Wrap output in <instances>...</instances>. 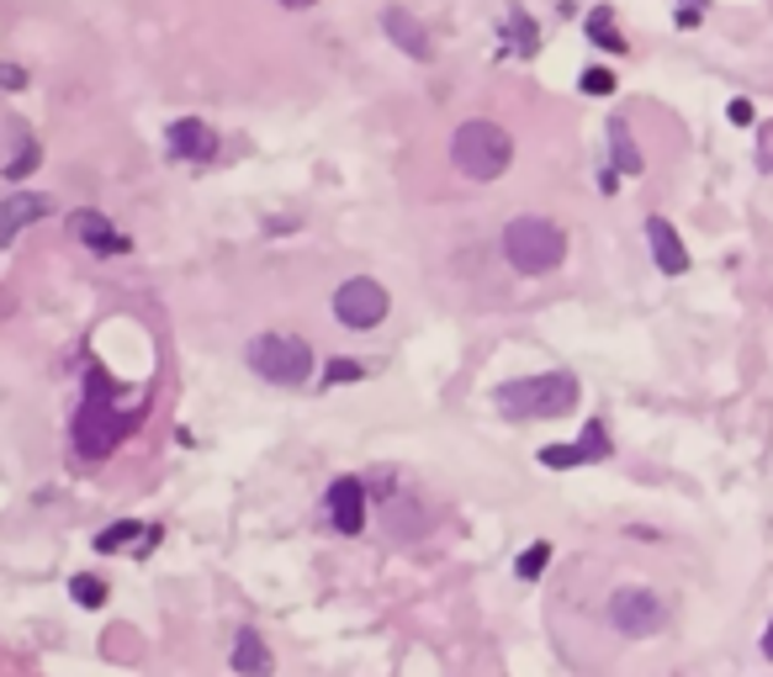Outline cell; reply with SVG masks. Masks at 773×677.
<instances>
[{"instance_id":"14","label":"cell","mask_w":773,"mask_h":677,"mask_svg":"<svg viewBox=\"0 0 773 677\" xmlns=\"http://www.w3.org/2000/svg\"><path fill=\"white\" fill-rule=\"evenodd\" d=\"M42 212H53V206H48V197H33V191L5 197V206H0V243H16V234H22L27 223H38Z\"/></svg>"},{"instance_id":"24","label":"cell","mask_w":773,"mask_h":677,"mask_svg":"<svg viewBox=\"0 0 773 677\" xmlns=\"http://www.w3.org/2000/svg\"><path fill=\"white\" fill-rule=\"evenodd\" d=\"M577 444L588 450V461H604V455H610V435H604V424H588Z\"/></svg>"},{"instance_id":"27","label":"cell","mask_w":773,"mask_h":677,"mask_svg":"<svg viewBox=\"0 0 773 677\" xmlns=\"http://www.w3.org/2000/svg\"><path fill=\"white\" fill-rule=\"evenodd\" d=\"M726 117H732L736 127H747V122H752V101H741V96H736L732 106H726Z\"/></svg>"},{"instance_id":"26","label":"cell","mask_w":773,"mask_h":677,"mask_svg":"<svg viewBox=\"0 0 773 677\" xmlns=\"http://www.w3.org/2000/svg\"><path fill=\"white\" fill-rule=\"evenodd\" d=\"M0 80H5V90H27V70L22 64H0Z\"/></svg>"},{"instance_id":"3","label":"cell","mask_w":773,"mask_h":677,"mask_svg":"<svg viewBox=\"0 0 773 677\" xmlns=\"http://www.w3.org/2000/svg\"><path fill=\"white\" fill-rule=\"evenodd\" d=\"M498 413L509 418H562L577 408V381L568 371H551V376H525V381H509L493 392Z\"/></svg>"},{"instance_id":"17","label":"cell","mask_w":773,"mask_h":677,"mask_svg":"<svg viewBox=\"0 0 773 677\" xmlns=\"http://www.w3.org/2000/svg\"><path fill=\"white\" fill-rule=\"evenodd\" d=\"M503 42H514L520 59H535V53H540V27L529 22V11L520 0H509V11H503Z\"/></svg>"},{"instance_id":"13","label":"cell","mask_w":773,"mask_h":677,"mask_svg":"<svg viewBox=\"0 0 773 677\" xmlns=\"http://www.w3.org/2000/svg\"><path fill=\"white\" fill-rule=\"evenodd\" d=\"M5 143H11V154H5V180H27L33 170H38V160H42V143L33 138V127L22 117H5Z\"/></svg>"},{"instance_id":"6","label":"cell","mask_w":773,"mask_h":677,"mask_svg":"<svg viewBox=\"0 0 773 677\" xmlns=\"http://www.w3.org/2000/svg\"><path fill=\"white\" fill-rule=\"evenodd\" d=\"M668 619H673V609H668V598L657 593V588H641V582H631V588H614V598H610V625L620 630V636H631V640L662 636V630H668Z\"/></svg>"},{"instance_id":"20","label":"cell","mask_w":773,"mask_h":677,"mask_svg":"<svg viewBox=\"0 0 773 677\" xmlns=\"http://www.w3.org/2000/svg\"><path fill=\"white\" fill-rule=\"evenodd\" d=\"M535 461H540L546 472H572V466H594L583 444H546V450H540Z\"/></svg>"},{"instance_id":"15","label":"cell","mask_w":773,"mask_h":677,"mask_svg":"<svg viewBox=\"0 0 773 677\" xmlns=\"http://www.w3.org/2000/svg\"><path fill=\"white\" fill-rule=\"evenodd\" d=\"M234 673L239 677H271L276 673V656H271V645L260 630H239L234 636Z\"/></svg>"},{"instance_id":"8","label":"cell","mask_w":773,"mask_h":677,"mask_svg":"<svg viewBox=\"0 0 773 677\" xmlns=\"http://www.w3.org/2000/svg\"><path fill=\"white\" fill-rule=\"evenodd\" d=\"M164 154H170V160L212 164V160H217V133H212L202 117L170 122V133H164Z\"/></svg>"},{"instance_id":"9","label":"cell","mask_w":773,"mask_h":677,"mask_svg":"<svg viewBox=\"0 0 773 677\" xmlns=\"http://www.w3.org/2000/svg\"><path fill=\"white\" fill-rule=\"evenodd\" d=\"M324 509H328V524H334L339 535H361V529H366V481L339 477L328 487Z\"/></svg>"},{"instance_id":"22","label":"cell","mask_w":773,"mask_h":677,"mask_svg":"<svg viewBox=\"0 0 773 677\" xmlns=\"http://www.w3.org/2000/svg\"><path fill=\"white\" fill-rule=\"evenodd\" d=\"M70 598H75V603H80V609H101V603H107V582H101V577H75V582H70Z\"/></svg>"},{"instance_id":"11","label":"cell","mask_w":773,"mask_h":677,"mask_svg":"<svg viewBox=\"0 0 773 677\" xmlns=\"http://www.w3.org/2000/svg\"><path fill=\"white\" fill-rule=\"evenodd\" d=\"M382 33L398 42L408 59H419V64L435 53V48H429V33H424V22H419L408 5H387V11H382Z\"/></svg>"},{"instance_id":"18","label":"cell","mask_w":773,"mask_h":677,"mask_svg":"<svg viewBox=\"0 0 773 677\" xmlns=\"http://www.w3.org/2000/svg\"><path fill=\"white\" fill-rule=\"evenodd\" d=\"M588 38L599 42L604 53H625V48H631V42L620 38V27H614V11H610V5H594V11H588Z\"/></svg>"},{"instance_id":"5","label":"cell","mask_w":773,"mask_h":677,"mask_svg":"<svg viewBox=\"0 0 773 677\" xmlns=\"http://www.w3.org/2000/svg\"><path fill=\"white\" fill-rule=\"evenodd\" d=\"M249 365L271 387H302L313 376V350H308V339H291V334H260L249 344Z\"/></svg>"},{"instance_id":"23","label":"cell","mask_w":773,"mask_h":677,"mask_svg":"<svg viewBox=\"0 0 773 677\" xmlns=\"http://www.w3.org/2000/svg\"><path fill=\"white\" fill-rule=\"evenodd\" d=\"M361 376H366V365H361V360H328L324 365L328 387H350V381H361Z\"/></svg>"},{"instance_id":"12","label":"cell","mask_w":773,"mask_h":677,"mask_svg":"<svg viewBox=\"0 0 773 677\" xmlns=\"http://www.w3.org/2000/svg\"><path fill=\"white\" fill-rule=\"evenodd\" d=\"M647 243H651V260L662 276H684L689 271V249L678 239V228L668 217H647Z\"/></svg>"},{"instance_id":"25","label":"cell","mask_w":773,"mask_h":677,"mask_svg":"<svg viewBox=\"0 0 773 677\" xmlns=\"http://www.w3.org/2000/svg\"><path fill=\"white\" fill-rule=\"evenodd\" d=\"M583 90H588V96H614V75L610 70H583Z\"/></svg>"},{"instance_id":"30","label":"cell","mask_w":773,"mask_h":677,"mask_svg":"<svg viewBox=\"0 0 773 677\" xmlns=\"http://www.w3.org/2000/svg\"><path fill=\"white\" fill-rule=\"evenodd\" d=\"M689 5H699V11H705V5H710V0H689Z\"/></svg>"},{"instance_id":"7","label":"cell","mask_w":773,"mask_h":677,"mask_svg":"<svg viewBox=\"0 0 773 677\" xmlns=\"http://www.w3.org/2000/svg\"><path fill=\"white\" fill-rule=\"evenodd\" d=\"M387 313H392V297H387L382 280L350 276L339 291H334V318L345 323V328H376Z\"/></svg>"},{"instance_id":"29","label":"cell","mask_w":773,"mask_h":677,"mask_svg":"<svg viewBox=\"0 0 773 677\" xmlns=\"http://www.w3.org/2000/svg\"><path fill=\"white\" fill-rule=\"evenodd\" d=\"M763 656H769V662H773V625H769V630H763Z\"/></svg>"},{"instance_id":"2","label":"cell","mask_w":773,"mask_h":677,"mask_svg":"<svg viewBox=\"0 0 773 677\" xmlns=\"http://www.w3.org/2000/svg\"><path fill=\"white\" fill-rule=\"evenodd\" d=\"M450 164H456L466 180L488 186V180H498V175L514 164V138L488 117L461 122V127L450 133Z\"/></svg>"},{"instance_id":"21","label":"cell","mask_w":773,"mask_h":677,"mask_svg":"<svg viewBox=\"0 0 773 677\" xmlns=\"http://www.w3.org/2000/svg\"><path fill=\"white\" fill-rule=\"evenodd\" d=\"M546 566H551V540H535V546H525V556H520L514 572H520V582H535Z\"/></svg>"},{"instance_id":"16","label":"cell","mask_w":773,"mask_h":677,"mask_svg":"<svg viewBox=\"0 0 773 677\" xmlns=\"http://www.w3.org/2000/svg\"><path fill=\"white\" fill-rule=\"evenodd\" d=\"M604 127H610V160H614L610 170H614V175H631V180H636V175L647 170V160H641V149H636V138H631V122L610 117Z\"/></svg>"},{"instance_id":"10","label":"cell","mask_w":773,"mask_h":677,"mask_svg":"<svg viewBox=\"0 0 773 677\" xmlns=\"http://www.w3.org/2000/svg\"><path fill=\"white\" fill-rule=\"evenodd\" d=\"M75 239L90 249V254H101V260H117V254H133V239L117 234L112 223H107V212H75Z\"/></svg>"},{"instance_id":"1","label":"cell","mask_w":773,"mask_h":677,"mask_svg":"<svg viewBox=\"0 0 773 677\" xmlns=\"http://www.w3.org/2000/svg\"><path fill=\"white\" fill-rule=\"evenodd\" d=\"M127 413L112 402V381L101 376V371H90V381H85V402L80 413H75V455L80 461H107L117 444L127 439Z\"/></svg>"},{"instance_id":"4","label":"cell","mask_w":773,"mask_h":677,"mask_svg":"<svg viewBox=\"0 0 773 677\" xmlns=\"http://www.w3.org/2000/svg\"><path fill=\"white\" fill-rule=\"evenodd\" d=\"M568 254V234L551 223V217H514L503 228V260L520 271V276H546L557 271Z\"/></svg>"},{"instance_id":"19","label":"cell","mask_w":773,"mask_h":677,"mask_svg":"<svg viewBox=\"0 0 773 677\" xmlns=\"http://www.w3.org/2000/svg\"><path fill=\"white\" fill-rule=\"evenodd\" d=\"M144 535H149L144 524H133V518H117V524H107V529L96 535V551H107V556H112V551H123V546H144Z\"/></svg>"},{"instance_id":"28","label":"cell","mask_w":773,"mask_h":677,"mask_svg":"<svg viewBox=\"0 0 773 677\" xmlns=\"http://www.w3.org/2000/svg\"><path fill=\"white\" fill-rule=\"evenodd\" d=\"M286 11H308V5H319V0H282Z\"/></svg>"}]
</instances>
